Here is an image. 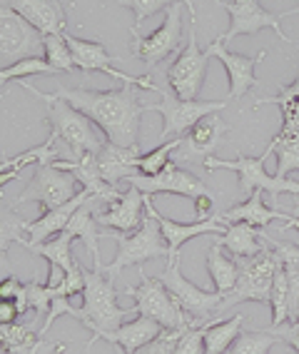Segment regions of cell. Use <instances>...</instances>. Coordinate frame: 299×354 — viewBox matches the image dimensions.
Here are the masks:
<instances>
[{
	"instance_id": "1",
	"label": "cell",
	"mask_w": 299,
	"mask_h": 354,
	"mask_svg": "<svg viewBox=\"0 0 299 354\" xmlns=\"http://www.w3.org/2000/svg\"><path fill=\"white\" fill-rule=\"evenodd\" d=\"M55 95L88 115L105 133L108 142L122 147L137 145L140 115L145 113V105L135 93V85H120L115 90H85L60 85Z\"/></svg>"
},
{
	"instance_id": "2",
	"label": "cell",
	"mask_w": 299,
	"mask_h": 354,
	"mask_svg": "<svg viewBox=\"0 0 299 354\" xmlns=\"http://www.w3.org/2000/svg\"><path fill=\"white\" fill-rule=\"evenodd\" d=\"M20 85L30 93V95L40 97L48 105V115L45 120L50 125V138H55V145L60 158L57 160H80L88 152H97L102 147L100 135L93 130V120L88 115L80 113L65 102L63 97H57L55 93H43V90L32 88L30 82L20 80Z\"/></svg>"
},
{
	"instance_id": "3",
	"label": "cell",
	"mask_w": 299,
	"mask_h": 354,
	"mask_svg": "<svg viewBox=\"0 0 299 354\" xmlns=\"http://www.w3.org/2000/svg\"><path fill=\"white\" fill-rule=\"evenodd\" d=\"M95 270L90 272L83 267L85 274V292L80 295L83 297V307H80V322L93 332L90 337L88 349L100 339L102 335H108L113 329H117L122 324V319L130 315H135V304L133 307H120L117 304V290H115V279H110L105 274V267H102V259L95 257Z\"/></svg>"
},
{
	"instance_id": "4",
	"label": "cell",
	"mask_w": 299,
	"mask_h": 354,
	"mask_svg": "<svg viewBox=\"0 0 299 354\" xmlns=\"http://www.w3.org/2000/svg\"><path fill=\"white\" fill-rule=\"evenodd\" d=\"M237 262H240V279H237L235 290L227 292L222 297V302L217 307L215 322H222V315L229 307H235V304H242V302L269 304L274 274H277V267L282 262L280 254L267 245L255 257H237Z\"/></svg>"
},
{
	"instance_id": "5",
	"label": "cell",
	"mask_w": 299,
	"mask_h": 354,
	"mask_svg": "<svg viewBox=\"0 0 299 354\" xmlns=\"http://www.w3.org/2000/svg\"><path fill=\"white\" fill-rule=\"evenodd\" d=\"M110 237L117 245V252L115 259L105 267V274L110 279H117V274L125 270V267H142L147 259H160V257H170V247L167 240L162 237V230H160L157 217L147 209V217L140 227L135 232H115L110 230Z\"/></svg>"
},
{
	"instance_id": "6",
	"label": "cell",
	"mask_w": 299,
	"mask_h": 354,
	"mask_svg": "<svg viewBox=\"0 0 299 354\" xmlns=\"http://www.w3.org/2000/svg\"><path fill=\"white\" fill-rule=\"evenodd\" d=\"M157 277L162 279V285L167 287V292L177 302L180 310L187 315L192 327H207V324L215 322L217 307L222 302V295L210 290H200L197 285H192L190 279L182 274V270H180V254L167 257L165 270Z\"/></svg>"
},
{
	"instance_id": "7",
	"label": "cell",
	"mask_w": 299,
	"mask_h": 354,
	"mask_svg": "<svg viewBox=\"0 0 299 354\" xmlns=\"http://www.w3.org/2000/svg\"><path fill=\"white\" fill-rule=\"evenodd\" d=\"M269 152H264L262 158H244L240 155L237 160H220V158H207L204 160V170H232L240 175V187H242L244 195H252L255 190L269 192L274 203L280 200L282 192H292L299 195V183L289 180V177H277L267 175L264 170V162H267Z\"/></svg>"
},
{
	"instance_id": "8",
	"label": "cell",
	"mask_w": 299,
	"mask_h": 354,
	"mask_svg": "<svg viewBox=\"0 0 299 354\" xmlns=\"http://www.w3.org/2000/svg\"><path fill=\"white\" fill-rule=\"evenodd\" d=\"M157 93L162 100L155 102V105H145V113H160L162 115V142L170 138H180V135H185L192 125H197L202 118L212 113H220L229 105V100H215V102H207V100H182L177 95H170L165 88H160L157 85Z\"/></svg>"
},
{
	"instance_id": "9",
	"label": "cell",
	"mask_w": 299,
	"mask_h": 354,
	"mask_svg": "<svg viewBox=\"0 0 299 354\" xmlns=\"http://www.w3.org/2000/svg\"><path fill=\"white\" fill-rule=\"evenodd\" d=\"M125 295L135 297V315L150 317L155 322H160L165 329H185L190 327L187 315L177 307V302L172 299L167 287L162 285L160 277H147L140 267V285L128 287Z\"/></svg>"
},
{
	"instance_id": "10",
	"label": "cell",
	"mask_w": 299,
	"mask_h": 354,
	"mask_svg": "<svg viewBox=\"0 0 299 354\" xmlns=\"http://www.w3.org/2000/svg\"><path fill=\"white\" fill-rule=\"evenodd\" d=\"M77 195V180L68 170L57 167L55 162L40 165L32 180L26 185V190L13 200V207L26 203H38L43 209L60 207V205L70 203Z\"/></svg>"
},
{
	"instance_id": "11",
	"label": "cell",
	"mask_w": 299,
	"mask_h": 354,
	"mask_svg": "<svg viewBox=\"0 0 299 354\" xmlns=\"http://www.w3.org/2000/svg\"><path fill=\"white\" fill-rule=\"evenodd\" d=\"M207 63H210V53L197 48V30L192 20L190 43L182 48V53L175 57V63L167 70V85L172 88V93L182 100H197L204 85V75H207Z\"/></svg>"
},
{
	"instance_id": "12",
	"label": "cell",
	"mask_w": 299,
	"mask_h": 354,
	"mask_svg": "<svg viewBox=\"0 0 299 354\" xmlns=\"http://www.w3.org/2000/svg\"><path fill=\"white\" fill-rule=\"evenodd\" d=\"M180 40H182V10L175 3L165 10V20L157 30H153L150 35H133L130 53L135 57H140L142 63L153 70L165 57H170V53L177 50Z\"/></svg>"
},
{
	"instance_id": "13",
	"label": "cell",
	"mask_w": 299,
	"mask_h": 354,
	"mask_svg": "<svg viewBox=\"0 0 299 354\" xmlns=\"http://www.w3.org/2000/svg\"><path fill=\"white\" fill-rule=\"evenodd\" d=\"M40 50H43V32L8 6L0 8V55L3 60L18 63L23 57L40 55Z\"/></svg>"
},
{
	"instance_id": "14",
	"label": "cell",
	"mask_w": 299,
	"mask_h": 354,
	"mask_svg": "<svg viewBox=\"0 0 299 354\" xmlns=\"http://www.w3.org/2000/svg\"><path fill=\"white\" fill-rule=\"evenodd\" d=\"M220 6H222L229 13V18H232L229 30L220 35V38L224 40V45L232 43V40L240 38V35H255L262 28H272L282 43H294V40L280 28V15H272L269 10H264V8L260 6V0H222Z\"/></svg>"
},
{
	"instance_id": "15",
	"label": "cell",
	"mask_w": 299,
	"mask_h": 354,
	"mask_svg": "<svg viewBox=\"0 0 299 354\" xmlns=\"http://www.w3.org/2000/svg\"><path fill=\"white\" fill-rule=\"evenodd\" d=\"M133 187H137L145 195H157V192H172V195H182V197H200V195H212L210 187L200 180L197 175L177 167V162L172 160L165 170L160 175H140L135 172L128 180Z\"/></svg>"
},
{
	"instance_id": "16",
	"label": "cell",
	"mask_w": 299,
	"mask_h": 354,
	"mask_svg": "<svg viewBox=\"0 0 299 354\" xmlns=\"http://www.w3.org/2000/svg\"><path fill=\"white\" fill-rule=\"evenodd\" d=\"M68 45H70L73 60H75L77 70H83V73H105V75L120 80L122 85H135V88L155 90L157 93V85L150 77H130L125 73H120V70H115L113 57H110L108 48L100 40H83L68 35Z\"/></svg>"
},
{
	"instance_id": "17",
	"label": "cell",
	"mask_w": 299,
	"mask_h": 354,
	"mask_svg": "<svg viewBox=\"0 0 299 354\" xmlns=\"http://www.w3.org/2000/svg\"><path fill=\"white\" fill-rule=\"evenodd\" d=\"M210 57H217L220 63L224 65L227 70V77H229V95L227 100H240L242 95H247L249 90L257 85V77H255V68L267 57V53L260 50L257 55H240V53H229L224 40L217 35L215 43H210L207 48Z\"/></svg>"
},
{
	"instance_id": "18",
	"label": "cell",
	"mask_w": 299,
	"mask_h": 354,
	"mask_svg": "<svg viewBox=\"0 0 299 354\" xmlns=\"http://www.w3.org/2000/svg\"><path fill=\"white\" fill-rule=\"evenodd\" d=\"M227 122L220 118L217 113L207 115L197 125H192L190 130L185 133L180 147L175 150L172 160H177V162H185V160H207L212 158V152L220 147L222 138L227 135Z\"/></svg>"
},
{
	"instance_id": "19",
	"label": "cell",
	"mask_w": 299,
	"mask_h": 354,
	"mask_svg": "<svg viewBox=\"0 0 299 354\" xmlns=\"http://www.w3.org/2000/svg\"><path fill=\"white\" fill-rule=\"evenodd\" d=\"M145 197V192L130 185V190L122 192L115 203H108L102 209H97V225L105 230H115V232H135L147 217Z\"/></svg>"
},
{
	"instance_id": "20",
	"label": "cell",
	"mask_w": 299,
	"mask_h": 354,
	"mask_svg": "<svg viewBox=\"0 0 299 354\" xmlns=\"http://www.w3.org/2000/svg\"><path fill=\"white\" fill-rule=\"evenodd\" d=\"M88 200H90L88 192L80 190L70 203H65V205H60V207H52V209H45L38 220L23 222V232L30 234V240L18 237L15 242H20L23 247H30V245H40V242H48L50 237H57V234L68 227V222H70L73 215L80 209V205L88 203Z\"/></svg>"
},
{
	"instance_id": "21",
	"label": "cell",
	"mask_w": 299,
	"mask_h": 354,
	"mask_svg": "<svg viewBox=\"0 0 299 354\" xmlns=\"http://www.w3.org/2000/svg\"><path fill=\"white\" fill-rule=\"evenodd\" d=\"M145 207L157 217L160 230H162V237H165L167 247H170V257L180 254L182 245L190 242V240H195V237H202V234H222L224 230H227V225H222V222H217V220H210V222L195 220V222H190V225H182V222L170 220V217L160 215L157 212V207H155V203H153V195L145 197Z\"/></svg>"
},
{
	"instance_id": "22",
	"label": "cell",
	"mask_w": 299,
	"mask_h": 354,
	"mask_svg": "<svg viewBox=\"0 0 299 354\" xmlns=\"http://www.w3.org/2000/svg\"><path fill=\"white\" fill-rule=\"evenodd\" d=\"M3 6L20 13L43 35L65 30V8L60 6V0H3Z\"/></svg>"
},
{
	"instance_id": "23",
	"label": "cell",
	"mask_w": 299,
	"mask_h": 354,
	"mask_svg": "<svg viewBox=\"0 0 299 354\" xmlns=\"http://www.w3.org/2000/svg\"><path fill=\"white\" fill-rule=\"evenodd\" d=\"M140 145L122 147L115 142H102L97 150V167H100L102 180L110 185H117L120 180H130L137 172V158H140Z\"/></svg>"
},
{
	"instance_id": "24",
	"label": "cell",
	"mask_w": 299,
	"mask_h": 354,
	"mask_svg": "<svg viewBox=\"0 0 299 354\" xmlns=\"http://www.w3.org/2000/svg\"><path fill=\"white\" fill-rule=\"evenodd\" d=\"M162 329L165 327H162L160 322H155V319H150V317H137V319H133V322L120 324L117 329H113V332H108V335H102L100 339L115 344V347L125 354H135L137 349L150 344L155 337H160Z\"/></svg>"
},
{
	"instance_id": "25",
	"label": "cell",
	"mask_w": 299,
	"mask_h": 354,
	"mask_svg": "<svg viewBox=\"0 0 299 354\" xmlns=\"http://www.w3.org/2000/svg\"><path fill=\"white\" fill-rule=\"evenodd\" d=\"M287 217L289 215H284V212L269 209L267 205H264V200H262V190H255L242 205H237V207H229V209H224V212H220V215H217V222H222V225L244 222V225H252V227H267L272 220L284 222Z\"/></svg>"
},
{
	"instance_id": "26",
	"label": "cell",
	"mask_w": 299,
	"mask_h": 354,
	"mask_svg": "<svg viewBox=\"0 0 299 354\" xmlns=\"http://www.w3.org/2000/svg\"><path fill=\"white\" fill-rule=\"evenodd\" d=\"M212 237L232 257H255V254H260L267 247V240H264L267 234H262L260 227H252V225H244V222L227 225V230L222 234H212Z\"/></svg>"
},
{
	"instance_id": "27",
	"label": "cell",
	"mask_w": 299,
	"mask_h": 354,
	"mask_svg": "<svg viewBox=\"0 0 299 354\" xmlns=\"http://www.w3.org/2000/svg\"><path fill=\"white\" fill-rule=\"evenodd\" d=\"M262 105H277L282 110V130L277 135L299 142V75L289 85L280 88L274 97H260L255 102V108H262Z\"/></svg>"
},
{
	"instance_id": "28",
	"label": "cell",
	"mask_w": 299,
	"mask_h": 354,
	"mask_svg": "<svg viewBox=\"0 0 299 354\" xmlns=\"http://www.w3.org/2000/svg\"><path fill=\"white\" fill-rule=\"evenodd\" d=\"M57 158H60V152H57L55 138H48L43 145L20 152V155H15V158H10V160H3V165H0V170H3L0 185H8L10 180H18V177L30 167V165L40 167V165L55 162Z\"/></svg>"
},
{
	"instance_id": "29",
	"label": "cell",
	"mask_w": 299,
	"mask_h": 354,
	"mask_svg": "<svg viewBox=\"0 0 299 354\" xmlns=\"http://www.w3.org/2000/svg\"><path fill=\"white\" fill-rule=\"evenodd\" d=\"M207 272H210L215 292L224 297L227 292L235 290L237 279H240V262L237 257H227L220 242H212V247L207 250Z\"/></svg>"
},
{
	"instance_id": "30",
	"label": "cell",
	"mask_w": 299,
	"mask_h": 354,
	"mask_svg": "<svg viewBox=\"0 0 299 354\" xmlns=\"http://www.w3.org/2000/svg\"><path fill=\"white\" fill-rule=\"evenodd\" d=\"M93 203H95V200L90 197L88 203L80 205V209L73 215V220L68 222V227H65L63 232H68L70 237H75V240H83L85 247H88V252L93 254V259H95V257H100V247H97V242H100V237H105V232H102L100 225H97V220H95Z\"/></svg>"
},
{
	"instance_id": "31",
	"label": "cell",
	"mask_w": 299,
	"mask_h": 354,
	"mask_svg": "<svg viewBox=\"0 0 299 354\" xmlns=\"http://www.w3.org/2000/svg\"><path fill=\"white\" fill-rule=\"evenodd\" d=\"M244 317L247 315H235L232 319H222V322H212L204 327V354H224L237 337L244 332Z\"/></svg>"
},
{
	"instance_id": "32",
	"label": "cell",
	"mask_w": 299,
	"mask_h": 354,
	"mask_svg": "<svg viewBox=\"0 0 299 354\" xmlns=\"http://www.w3.org/2000/svg\"><path fill=\"white\" fill-rule=\"evenodd\" d=\"M73 242H75V237H70L68 232H60L57 237H52V240L40 242V245H30L28 250L48 259V262H50V270L73 272L77 267L75 257H73Z\"/></svg>"
},
{
	"instance_id": "33",
	"label": "cell",
	"mask_w": 299,
	"mask_h": 354,
	"mask_svg": "<svg viewBox=\"0 0 299 354\" xmlns=\"http://www.w3.org/2000/svg\"><path fill=\"white\" fill-rule=\"evenodd\" d=\"M0 339L3 354H40L45 342L26 324H0Z\"/></svg>"
},
{
	"instance_id": "34",
	"label": "cell",
	"mask_w": 299,
	"mask_h": 354,
	"mask_svg": "<svg viewBox=\"0 0 299 354\" xmlns=\"http://www.w3.org/2000/svg\"><path fill=\"white\" fill-rule=\"evenodd\" d=\"M269 307H272V327H282L289 322V274H287L284 262H280L277 274H274Z\"/></svg>"
},
{
	"instance_id": "35",
	"label": "cell",
	"mask_w": 299,
	"mask_h": 354,
	"mask_svg": "<svg viewBox=\"0 0 299 354\" xmlns=\"http://www.w3.org/2000/svg\"><path fill=\"white\" fill-rule=\"evenodd\" d=\"M282 342L272 329H244L237 342L224 354H269V349Z\"/></svg>"
},
{
	"instance_id": "36",
	"label": "cell",
	"mask_w": 299,
	"mask_h": 354,
	"mask_svg": "<svg viewBox=\"0 0 299 354\" xmlns=\"http://www.w3.org/2000/svg\"><path fill=\"white\" fill-rule=\"evenodd\" d=\"M43 57L57 73H70L75 70V60H73V50L68 45V35L65 32H55V35H43Z\"/></svg>"
},
{
	"instance_id": "37",
	"label": "cell",
	"mask_w": 299,
	"mask_h": 354,
	"mask_svg": "<svg viewBox=\"0 0 299 354\" xmlns=\"http://www.w3.org/2000/svg\"><path fill=\"white\" fill-rule=\"evenodd\" d=\"M120 6L130 8L135 13V26H133V35H140V26L147 18H153L160 10H167L175 3H182L185 8H190V15L195 18V3L192 0H117Z\"/></svg>"
},
{
	"instance_id": "38",
	"label": "cell",
	"mask_w": 299,
	"mask_h": 354,
	"mask_svg": "<svg viewBox=\"0 0 299 354\" xmlns=\"http://www.w3.org/2000/svg\"><path fill=\"white\" fill-rule=\"evenodd\" d=\"M30 75H60V73L45 57L32 55V57H23V60H18L13 65H6V68L0 70V82L8 85L10 80H23V77H30Z\"/></svg>"
},
{
	"instance_id": "39",
	"label": "cell",
	"mask_w": 299,
	"mask_h": 354,
	"mask_svg": "<svg viewBox=\"0 0 299 354\" xmlns=\"http://www.w3.org/2000/svg\"><path fill=\"white\" fill-rule=\"evenodd\" d=\"M180 142H182V138H172V140H165V142L160 147H155V150L142 152L140 158H137V172H140V175H160V172L172 162V155H175V150L180 147Z\"/></svg>"
},
{
	"instance_id": "40",
	"label": "cell",
	"mask_w": 299,
	"mask_h": 354,
	"mask_svg": "<svg viewBox=\"0 0 299 354\" xmlns=\"http://www.w3.org/2000/svg\"><path fill=\"white\" fill-rule=\"evenodd\" d=\"M50 287V297H70V295H83L85 292V274L83 267L77 265L73 272H65L63 277L57 279L55 285Z\"/></svg>"
},
{
	"instance_id": "41",
	"label": "cell",
	"mask_w": 299,
	"mask_h": 354,
	"mask_svg": "<svg viewBox=\"0 0 299 354\" xmlns=\"http://www.w3.org/2000/svg\"><path fill=\"white\" fill-rule=\"evenodd\" d=\"M185 329H162V332H160V337H155L150 344H145V347L137 349L135 354H175L177 339H180V335H182ZM120 354H125V352H120Z\"/></svg>"
},
{
	"instance_id": "42",
	"label": "cell",
	"mask_w": 299,
	"mask_h": 354,
	"mask_svg": "<svg viewBox=\"0 0 299 354\" xmlns=\"http://www.w3.org/2000/svg\"><path fill=\"white\" fill-rule=\"evenodd\" d=\"M28 304H30V310H35V315L45 319L52 304L50 287L43 285L40 279H30V282H28Z\"/></svg>"
},
{
	"instance_id": "43",
	"label": "cell",
	"mask_w": 299,
	"mask_h": 354,
	"mask_svg": "<svg viewBox=\"0 0 299 354\" xmlns=\"http://www.w3.org/2000/svg\"><path fill=\"white\" fill-rule=\"evenodd\" d=\"M175 354H204V327H187L177 339Z\"/></svg>"
},
{
	"instance_id": "44",
	"label": "cell",
	"mask_w": 299,
	"mask_h": 354,
	"mask_svg": "<svg viewBox=\"0 0 299 354\" xmlns=\"http://www.w3.org/2000/svg\"><path fill=\"white\" fill-rule=\"evenodd\" d=\"M267 245L272 247L274 252L280 254V259L284 262L287 270H294L299 272V247L297 245H289V242H282V240H274V237H264Z\"/></svg>"
},
{
	"instance_id": "45",
	"label": "cell",
	"mask_w": 299,
	"mask_h": 354,
	"mask_svg": "<svg viewBox=\"0 0 299 354\" xmlns=\"http://www.w3.org/2000/svg\"><path fill=\"white\" fill-rule=\"evenodd\" d=\"M195 205V220L197 222H210L217 220V212H215V197L212 195H200L192 200Z\"/></svg>"
},
{
	"instance_id": "46",
	"label": "cell",
	"mask_w": 299,
	"mask_h": 354,
	"mask_svg": "<svg viewBox=\"0 0 299 354\" xmlns=\"http://www.w3.org/2000/svg\"><path fill=\"white\" fill-rule=\"evenodd\" d=\"M269 329H272L284 344L294 347V352L299 354V324H282V327H269Z\"/></svg>"
},
{
	"instance_id": "47",
	"label": "cell",
	"mask_w": 299,
	"mask_h": 354,
	"mask_svg": "<svg viewBox=\"0 0 299 354\" xmlns=\"http://www.w3.org/2000/svg\"><path fill=\"white\" fill-rule=\"evenodd\" d=\"M20 315L15 299H0V324H13Z\"/></svg>"
},
{
	"instance_id": "48",
	"label": "cell",
	"mask_w": 299,
	"mask_h": 354,
	"mask_svg": "<svg viewBox=\"0 0 299 354\" xmlns=\"http://www.w3.org/2000/svg\"><path fill=\"white\" fill-rule=\"evenodd\" d=\"M282 230H297V232H299V200H294L292 215L282 222Z\"/></svg>"
},
{
	"instance_id": "49",
	"label": "cell",
	"mask_w": 299,
	"mask_h": 354,
	"mask_svg": "<svg viewBox=\"0 0 299 354\" xmlns=\"http://www.w3.org/2000/svg\"><path fill=\"white\" fill-rule=\"evenodd\" d=\"M289 15H299V6L289 8V10H284V13H280V18H289Z\"/></svg>"
},
{
	"instance_id": "50",
	"label": "cell",
	"mask_w": 299,
	"mask_h": 354,
	"mask_svg": "<svg viewBox=\"0 0 299 354\" xmlns=\"http://www.w3.org/2000/svg\"><path fill=\"white\" fill-rule=\"evenodd\" d=\"M289 324H299V299H297V307H294V317H292V322Z\"/></svg>"
},
{
	"instance_id": "51",
	"label": "cell",
	"mask_w": 299,
	"mask_h": 354,
	"mask_svg": "<svg viewBox=\"0 0 299 354\" xmlns=\"http://www.w3.org/2000/svg\"><path fill=\"white\" fill-rule=\"evenodd\" d=\"M217 3H222V0H217Z\"/></svg>"
}]
</instances>
